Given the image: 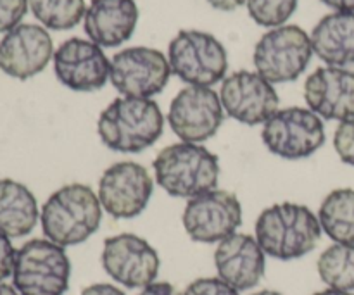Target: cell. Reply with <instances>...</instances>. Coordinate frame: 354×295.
<instances>
[{"label": "cell", "instance_id": "cell-1", "mask_svg": "<svg viewBox=\"0 0 354 295\" xmlns=\"http://www.w3.org/2000/svg\"><path fill=\"white\" fill-rule=\"evenodd\" d=\"M102 211L99 196L88 185L69 183L55 190L41 206V231L64 249L83 244L99 230Z\"/></svg>", "mask_w": 354, "mask_h": 295}, {"label": "cell", "instance_id": "cell-2", "mask_svg": "<svg viewBox=\"0 0 354 295\" xmlns=\"http://www.w3.org/2000/svg\"><path fill=\"white\" fill-rule=\"evenodd\" d=\"M165 116L152 99L118 97L100 113L97 133L107 149L138 154L161 138Z\"/></svg>", "mask_w": 354, "mask_h": 295}, {"label": "cell", "instance_id": "cell-3", "mask_svg": "<svg viewBox=\"0 0 354 295\" xmlns=\"http://www.w3.org/2000/svg\"><path fill=\"white\" fill-rule=\"evenodd\" d=\"M254 230L265 254L279 261H292L310 254L322 237L317 214L296 202L266 207L256 220Z\"/></svg>", "mask_w": 354, "mask_h": 295}, {"label": "cell", "instance_id": "cell-4", "mask_svg": "<svg viewBox=\"0 0 354 295\" xmlns=\"http://www.w3.org/2000/svg\"><path fill=\"white\" fill-rule=\"evenodd\" d=\"M154 178L168 196L178 199L194 197L214 190L220 180V159L201 144L168 145L156 155Z\"/></svg>", "mask_w": 354, "mask_h": 295}, {"label": "cell", "instance_id": "cell-5", "mask_svg": "<svg viewBox=\"0 0 354 295\" xmlns=\"http://www.w3.org/2000/svg\"><path fill=\"white\" fill-rule=\"evenodd\" d=\"M71 261L64 247L48 238H33L16 251L12 285L21 295H64Z\"/></svg>", "mask_w": 354, "mask_h": 295}, {"label": "cell", "instance_id": "cell-6", "mask_svg": "<svg viewBox=\"0 0 354 295\" xmlns=\"http://www.w3.org/2000/svg\"><path fill=\"white\" fill-rule=\"evenodd\" d=\"M168 61L173 75L196 86H213L225 79L228 55L214 35L182 30L169 41Z\"/></svg>", "mask_w": 354, "mask_h": 295}, {"label": "cell", "instance_id": "cell-7", "mask_svg": "<svg viewBox=\"0 0 354 295\" xmlns=\"http://www.w3.org/2000/svg\"><path fill=\"white\" fill-rule=\"evenodd\" d=\"M311 55L310 35L297 24H283L259 38L252 61L256 73L273 85L296 82L306 71Z\"/></svg>", "mask_w": 354, "mask_h": 295}, {"label": "cell", "instance_id": "cell-8", "mask_svg": "<svg viewBox=\"0 0 354 295\" xmlns=\"http://www.w3.org/2000/svg\"><path fill=\"white\" fill-rule=\"evenodd\" d=\"M325 124L304 107L279 109L263 124L261 140L273 155L297 161L313 155L325 144Z\"/></svg>", "mask_w": 354, "mask_h": 295}, {"label": "cell", "instance_id": "cell-9", "mask_svg": "<svg viewBox=\"0 0 354 295\" xmlns=\"http://www.w3.org/2000/svg\"><path fill=\"white\" fill-rule=\"evenodd\" d=\"M168 57L158 48L128 47L111 59V83L123 97L151 99L165 90L171 76Z\"/></svg>", "mask_w": 354, "mask_h": 295}, {"label": "cell", "instance_id": "cell-10", "mask_svg": "<svg viewBox=\"0 0 354 295\" xmlns=\"http://www.w3.org/2000/svg\"><path fill=\"white\" fill-rule=\"evenodd\" d=\"M152 192L151 173L133 161L114 162L102 173L97 187L100 206L114 220H131L144 213Z\"/></svg>", "mask_w": 354, "mask_h": 295}, {"label": "cell", "instance_id": "cell-11", "mask_svg": "<svg viewBox=\"0 0 354 295\" xmlns=\"http://www.w3.org/2000/svg\"><path fill=\"white\" fill-rule=\"evenodd\" d=\"M182 221L194 242L220 244L242 225L241 200L228 190H209L187 200Z\"/></svg>", "mask_w": 354, "mask_h": 295}, {"label": "cell", "instance_id": "cell-12", "mask_svg": "<svg viewBox=\"0 0 354 295\" xmlns=\"http://www.w3.org/2000/svg\"><path fill=\"white\" fill-rule=\"evenodd\" d=\"M223 120L220 95L211 86H185L169 104L168 124L180 140L189 144H203L213 138Z\"/></svg>", "mask_w": 354, "mask_h": 295}, {"label": "cell", "instance_id": "cell-13", "mask_svg": "<svg viewBox=\"0 0 354 295\" xmlns=\"http://www.w3.org/2000/svg\"><path fill=\"white\" fill-rule=\"evenodd\" d=\"M100 263L104 272L127 289H145L156 282L161 268L158 251L133 234L106 238Z\"/></svg>", "mask_w": 354, "mask_h": 295}, {"label": "cell", "instance_id": "cell-14", "mask_svg": "<svg viewBox=\"0 0 354 295\" xmlns=\"http://www.w3.org/2000/svg\"><path fill=\"white\" fill-rule=\"evenodd\" d=\"M220 100L225 113L248 126L265 124L279 111V93L259 73L235 71L221 83Z\"/></svg>", "mask_w": 354, "mask_h": 295}, {"label": "cell", "instance_id": "cell-15", "mask_svg": "<svg viewBox=\"0 0 354 295\" xmlns=\"http://www.w3.org/2000/svg\"><path fill=\"white\" fill-rule=\"evenodd\" d=\"M54 73L66 88L95 92L109 82L111 61L92 40L73 37L54 52Z\"/></svg>", "mask_w": 354, "mask_h": 295}, {"label": "cell", "instance_id": "cell-16", "mask_svg": "<svg viewBox=\"0 0 354 295\" xmlns=\"http://www.w3.org/2000/svg\"><path fill=\"white\" fill-rule=\"evenodd\" d=\"M54 57V44L44 26L24 23L0 40V69L24 82L44 71Z\"/></svg>", "mask_w": 354, "mask_h": 295}, {"label": "cell", "instance_id": "cell-17", "mask_svg": "<svg viewBox=\"0 0 354 295\" xmlns=\"http://www.w3.org/2000/svg\"><path fill=\"white\" fill-rule=\"evenodd\" d=\"M304 100L322 120L346 121L354 117V71L325 66L304 82Z\"/></svg>", "mask_w": 354, "mask_h": 295}, {"label": "cell", "instance_id": "cell-18", "mask_svg": "<svg viewBox=\"0 0 354 295\" xmlns=\"http://www.w3.org/2000/svg\"><path fill=\"white\" fill-rule=\"evenodd\" d=\"M214 268L218 278L239 292L251 290L265 276L266 254L256 237L234 234L221 240L214 251Z\"/></svg>", "mask_w": 354, "mask_h": 295}, {"label": "cell", "instance_id": "cell-19", "mask_svg": "<svg viewBox=\"0 0 354 295\" xmlns=\"http://www.w3.org/2000/svg\"><path fill=\"white\" fill-rule=\"evenodd\" d=\"M138 7L135 0H92L83 17V28L99 47H120L135 33Z\"/></svg>", "mask_w": 354, "mask_h": 295}, {"label": "cell", "instance_id": "cell-20", "mask_svg": "<svg viewBox=\"0 0 354 295\" xmlns=\"http://www.w3.org/2000/svg\"><path fill=\"white\" fill-rule=\"evenodd\" d=\"M313 54L334 68L354 64V12H332L322 17L310 35Z\"/></svg>", "mask_w": 354, "mask_h": 295}, {"label": "cell", "instance_id": "cell-21", "mask_svg": "<svg viewBox=\"0 0 354 295\" xmlns=\"http://www.w3.org/2000/svg\"><path fill=\"white\" fill-rule=\"evenodd\" d=\"M40 220L33 192L10 178L0 180V231L9 238L30 235Z\"/></svg>", "mask_w": 354, "mask_h": 295}, {"label": "cell", "instance_id": "cell-22", "mask_svg": "<svg viewBox=\"0 0 354 295\" xmlns=\"http://www.w3.org/2000/svg\"><path fill=\"white\" fill-rule=\"evenodd\" d=\"M318 220L335 244L354 245V190H332L318 209Z\"/></svg>", "mask_w": 354, "mask_h": 295}, {"label": "cell", "instance_id": "cell-23", "mask_svg": "<svg viewBox=\"0 0 354 295\" xmlns=\"http://www.w3.org/2000/svg\"><path fill=\"white\" fill-rule=\"evenodd\" d=\"M317 272L328 289L354 290V245L334 244L325 249L317 263Z\"/></svg>", "mask_w": 354, "mask_h": 295}, {"label": "cell", "instance_id": "cell-24", "mask_svg": "<svg viewBox=\"0 0 354 295\" xmlns=\"http://www.w3.org/2000/svg\"><path fill=\"white\" fill-rule=\"evenodd\" d=\"M33 16L44 28L54 31L71 30L85 17V0H28Z\"/></svg>", "mask_w": 354, "mask_h": 295}, {"label": "cell", "instance_id": "cell-25", "mask_svg": "<svg viewBox=\"0 0 354 295\" xmlns=\"http://www.w3.org/2000/svg\"><path fill=\"white\" fill-rule=\"evenodd\" d=\"M297 0H248L249 16L256 24L265 28H279L296 12Z\"/></svg>", "mask_w": 354, "mask_h": 295}, {"label": "cell", "instance_id": "cell-26", "mask_svg": "<svg viewBox=\"0 0 354 295\" xmlns=\"http://www.w3.org/2000/svg\"><path fill=\"white\" fill-rule=\"evenodd\" d=\"M334 149L342 162L354 168V117L341 121L335 128Z\"/></svg>", "mask_w": 354, "mask_h": 295}, {"label": "cell", "instance_id": "cell-27", "mask_svg": "<svg viewBox=\"0 0 354 295\" xmlns=\"http://www.w3.org/2000/svg\"><path fill=\"white\" fill-rule=\"evenodd\" d=\"M28 0H0V33H9L19 26L28 12Z\"/></svg>", "mask_w": 354, "mask_h": 295}, {"label": "cell", "instance_id": "cell-28", "mask_svg": "<svg viewBox=\"0 0 354 295\" xmlns=\"http://www.w3.org/2000/svg\"><path fill=\"white\" fill-rule=\"evenodd\" d=\"M183 295H241L239 290L221 278H197L185 289Z\"/></svg>", "mask_w": 354, "mask_h": 295}, {"label": "cell", "instance_id": "cell-29", "mask_svg": "<svg viewBox=\"0 0 354 295\" xmlns=\"http://www.w3.org/2000/svg\"><path fill=\"white\" fill-rule=\"evenodd\" d=\"M14 261H16V249L10 244V238L0 231V282L12 276Z\"/></svg>", "mask_w": 354, "mask_h": 295}, {"label": "cell", "instance_id": "cell-30", "mask_svg": "<svg viewBox=\"0 0 354 295\" xmlns=\"http://www.w3.org/2000/svg\"><path fill=\"white\" fill-rule=\"evenodd\" d=\"M138 295H183V294H180L171 283L154 282L151 283V285L145 287V289H142V292Z\"/></svg>", "mask_w": 354, "mask_h": 295}, {"label": "cell", "instance_id": "cell-31", "mask_svg": "<svg viewBox=\"0 0 354 295\" xmlns=\"http://www.w3.org/2000/svg\"><path fill=\"white\" fill-rule=\"evenodd\" d=\"M82 295H127L116 285H109V283H93V285L85 287L82 290Z\"/></svg>", "mask_w": 354, "mask_h": 295}, {"label": "cell", "instance_id": "cell-32", "mask_svg": "<svg viewBox=\"0 0 354 295\" xmlns=\"http://www.w3.org/2000/svg\"><path fill=\"white\" fill-rule=\"evenodd\" d=\"M213 9L223 10V12H232V10L239 9L241 6L248 3V0H207Z\"/></svg>", "mask_w": 354, "mask_h": 295}, {"label": "cell", "instance_id": "cell-33", "mask_svg": "<svg viewBox=\"0 0 354 295\" xmlns=\"http://www.w3.org/2000/svg\"><path fill=\"white\" fill-rule=\"evenodd\" d=\"M322 2L335 9V12H354V0H322Z\"/></svg>", "mask_w": 354, "mask_h": 295}, {"label": "cell", "instance_id": "cell-34", "mask_svg": "<svg viewBox=\"0 0 354 295\" xmlns=\"http://www.w3.org/2000/svg\"><path fill=\"white\" fill-rule=\"evenodd\" d=\"M0 295H21L14 289V285H7V283L0 282Z\"/></svg>", "mask_w": 354, "mask_h": 295}, {"label": "cell", "instance_id": "cell-35", "mask_svg": "<svg viewBox=\"0 0 354 295\" xmlns=\"http://www.w3.org/2000/svg\"><path fill=\"white\" fill-rule=\"evenodd\" d=\"M313 295H354L353 292H342V290H335V289H327L322 290V292H317Z\"/></svg>", "mask_w": 354, "mask_h": 295}, {"label": "cell", "instance_id": "cell-36", "mask_svg": "<svg viewBox=\"0 0 354 295\" xmlns=\"http://www.w3.org/2000/svg\"><path fill=\"white\" fill-rule=\"evenodd\" d=\"M252 295H283V294H280V292H277V290H259V292H256V294H252Z\"/></svg>", "mask_w": 354, "mask_h": 295}]
</instances>
